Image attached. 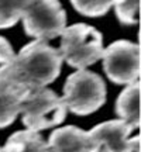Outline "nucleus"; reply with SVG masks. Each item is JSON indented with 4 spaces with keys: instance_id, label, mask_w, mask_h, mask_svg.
Instances as JSON below:
<instances>
[{
    "instance_id": "nucleus-2",
    "label": "nucleus",
    "mask_w": 141,
    "mask_h": 152,
    "mask_svg": "<svg viewBox=\"0 0 141 152\" xmlns=\"http://www.w3.org/2000/svg\"><path fill=\"white\" fill-rule=\"evenodd\" d=\"M103 37L92 26L78 23L65 27L61 33L59 54L62 61L72 68L85 69L102 59L103 55Z\"/></svg>"
},
{
    "instance_id": "nucleus-16",
    "label": "nucleus",
    "mask_w": 141,
    "mask_h": 152,
    "mask_svg": "<svg viewBox=\"0 0 141 152\" xmlns=\"http://www.w3.org/2000/svg\"><path fill=\"white\" fill-rule=\"evenodd\" d=\"M0 152H1V149H0Z\"/></svg>"
},
{
    "instance_id": "nucleus-3",
    "label": "nucleus",
    "mask_w": 141,
    "mask_h": 152,
    "mask_svg": "<svg viewBox=\"0 0 141 152\" xmlns=\"http://www.w3.org/2000/svg\"><path fill=\"white\" fill-rule=\"evenodd\" d=\"M106 94V83L98 73L79 69L65 80L62 100L66 110L76 115H87L103 106Z\"/></svg>"
},
{
    "instance_id": "nucleus-14",
    "label": "nucleus",
    "mask_w": 141,
    "mask_h": 152,
    "mask_svg": "<svg viewBox=\"0 0 141 152\" xmlns=\"http://www.w3.org/2000/svg\"><path fill=\"white\" fill-rule=\"evenodd\" d=\"M116 17L123 26H133L138 21L140 0H113Z\"/></svg>"
},
{
    "instance_id": "nucleus-6",
    "label": "nucleus",
    "mask_w": 141,
    "mask_h": 152,
    "mask_svg": "<svg viewBox=\"0 0 141 152\" xmlns=\"http://www.w3.org/2000/svg\"><path fill=\"white\" fill-rule=\"evenodd\" d=\"M103 69L116 85H130L140 76V47L138 44L119 39L103 49Z\"/></svg>"
},
{
    "instance_id": "nucleus-13",
    "label": "nucleus",
    "mask_w": 141,
    "mask_h": 152,
    "mask_svg": "<svg viewBox=\"0 0 141 152\" xmlns=\"http://www.w3.org/2000/svg\"><path fill=\"white\" fill-rule=\"evenodd\" d=\"M70 3L82 16L102 17L112 9L113 0H70Z\"/></svg>"
},
{
    "instance_id": "nucleus-10",
    "label": "nucleus",
    "mask_w": 141,
    "mask_h": 152,
    "mask_svg": "<svg viewBox=\"0 0 141 152\" xmlns=\"http://www.w3.org/2000/svg\"><path fill=\"white\" fill-rule=\"evenodd\" d=\"M116 113L134 130L140 125V82L127 85L116 100Z\"/></svg>"
},
{
    "instance_id": "nucleus-1",
    "label": "nucleus",
    "mask_w": 141,
    "mask_h": 152,
    "mask_svg": "<svg viewBox=\"0 0 141 152\" xmlns=\"http://www.w3.org/2000/svg\"><path fill=\"white\" fill-rule=\"evenodd\" d=\"M62 62L58 49L47 41L35 39L24 45L9 64L1 66L7 75L31 90L52 83L59 76Z\"/></svg>"
},
{
    "instance_id": "nucleus-7",
    "label": "nucleus",
    "mask_w": 141,
    "mask_h": 152,
    "mask_svg": "<svg viewBox=\"0 0 141 152\" xmlns=\"http://www.w3.org/2000/svg\"><path fill=\"white\" fill-rule=\"evenodd\" d=\"M133 130L123 120L98 124L89 131L95 141V152H138V135L129 138Z\"/></svg>"
},
{
    "instance_id": "nucleus-15",
    "label": "nucleus",
    "mask_w": 141,
    "mask_h": 152,
    "mask_svg": "<svg viewBox=\"0 0 141 152\" xmlns=\"http://www.w3.org/2000/svg\"><path fill=\"white\" fill-rule=\"evenodd\" d=\"M14 56V51L11 48L10 42L6 39V38L0 37V64L4 65V64H9Z\"/></svg>"
},
{
    "instance_id": "nucleus-12",
    "label": "nucleus",
    "mask_w": 141,
    "mask_h": 152,
    "mask_svg": "<svg viewBox=\"0 0 141 152\" xmlns=\"http://www.w3.org/2000/svg\"><path fill=\"white\" fill-rule=\"evenodd\" d=\"M31 1L33 0H0V30L16 26Z\"/></svg>"
},
{
    "instance_id": "nucleus-4",
    "label": "nucleus",
    "mask_w": 141,
    "mask_h": 152,
    "mask_svg": "<svg viewBox=\"0 0 141 152\" xmlns=\"http://www.w3.org/2000/svg\"><path fill=\"white\" fill-rule=\"evenodd\" d=\"M62 97L48 87L31 89L21 103V120L28 130L40 131L61 124L66 117Z\"/></svg>"
},
{
    "instance_id": "nucleus-8",
    "label": "nucleus",
    "mask_w": 141,
    "mask_h": 152,
    "mask_svg": "<svg viewBox=\"0 0 141 152\" xmlns=\"http://www.w3.org/2000/svg\"><path fill=\"white\" fill-rule=\"evenodd\" d=\"M30 89L14 80L0 66V128H6L17 118L21 103Z\"/></svg>"
},
{
    "instance_id": "nucleus-5",
    "label": "nucleus",
    "mask_w": 141,
    "mask_h": 152,
    "mask_svg": "<svg viewBox=\"0 0 141 152\" xmlns=\"http://www.w3.org/2000/svg\"><path fill=\"white\" fill-rule=\"evenodd\" d=\"M21 20L28 37L43 41L57 38L66 27V13L59 0H33Z\"/></svg>"
},
{
    "instance_id": "nucleus-9",
    "label": "nucleus",
    "mask_w": 141,
    "mask_h": 152,
    "mask_svg": "<svg viewBox=\"0 0 141 152\" xmlns=\"http://www.w3.org/2000/svg\"><path fill=\"white\" fill-rule=\"evenodd\" d=\"M48 152H95V141L89 131L73 125L57 128L48 138Z\"/></svg>"
},
{
    "instance_id": "nucleus-11",
    "label": "nucleus",
    "mask_w": 141,
    "mask_h": 152,
    "mask_svg": "<svg viewBox=\"0 0 141 152\" xmlns=\"http://www.w3.org/2000/svg\"><path fill=\"white\" fill-rule=\"evenodd\" d=\"M1 152H48V145L37 131L27 128L11 134Z\"/></svg>"
}]
</instances>
